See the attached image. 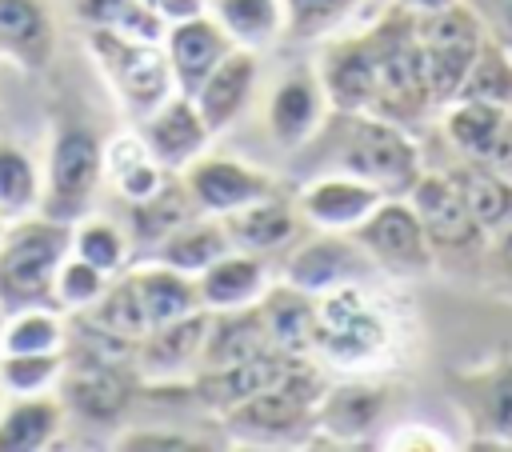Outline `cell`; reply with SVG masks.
<instances>
[{"instance_id":"1","label":"cell","mask_w":512,"mask_h":452,"mask_svg":"<svg viewBox=\"0 0 512 452\" xmlns=\"http://www.w3.org/2000/svg\"><path fill=\"white\" fill-rule=\"evenodd\" d=\"M292 176H320V172H344L356 180L376 184L384 196H408L416 176L424 172L416 140L404 132V124H392L372 112H328L316 136L296 148Z\"/></svg>"},{"instance_id":"2","label":"cell","mask_w":512,"mask_h":452,"mask_svg":"<svg viewBox=\"0 0 512 452\" xmlns=\"http://www.w3.org/2000/svg\"><path fill=\"white\" fill-rule=\"evenodd\" d=\"M372 44V64H376V96H372V116H384L392 124H416L424 120L436 104L424 80V56L416 40V12L404 8L400 0L384 8V16L364 28Z\"/></svg>"},{"instance_id":"3","label":"cell","mask_w":512,"mask_h":452,"mask_svg":"<svg viewBox=\"0 0 512 452\" xmlns=\"http://www.w3.org/2000/svg\"><path fill=\"white\" fill-rule=\"evenodd\" d=\"M360 284H340L324 296H316V332H312V356L328 368L344 372H368L380 360H388L396 332L388 312L368 296Z\"/></svg>"},{"instance_id":"4","label":"cell","mask_w":512,"mask_h":452,"mask_svg":"<svg viewBox=\"0 0 512 452\" xmlns=\"http://www.w3.org/2000/svg\"><path fill=\"white\" fill-rule=\"evenodd\" d=\"M72 252V224L40 212L8 220L0 236V308H56V268Z\"/></svg>"},{"instance_id":"5","label":"cell","mask_w":512,"mask_h":452,"mask_svg":"<svg viewBox=\"0 0 512 452\" xmlns=\"http://www.w3.org/2000/svg\"><path fill=\"white\" fill-rule=\"evenodd\" d=\"M104 184V140L92 124L76 116H56L44 184H40V216L76 224L92 212L96 192Z\"/></svg>"},{"instance_id":"6","label":"cell","mask_w":512,"mask_h":452,"mask_svg":"<svg viewBox=\"0 0 512 452\" xmlns=\"http://www.w3.org/2000/svg\"><path fill=\"white\" fill-rule=\"evenodd\" d=\"M324 388H328V380L320 372V360L316 356H296L276 384L252 392L248 400L228 408L220 420L232 436L260 440V444L304 436L316 424V404H320Z\"/></svg>"},{"instance_id":"7","label":"cell","mask_w":512,"mask_h":452,"mask_svg":"<svg viewBox=\"0 0 512 452\" xmlns=\"http://www.w3.org/2000/svg\"><path fill=\"white\" fill-rule=\"evenodd\" d=\"M84 40H88V52L100 64L112 96L136 124L176 92L160 40H140L128 32H112V28H88Z\"/></svg>"},{"instance_id":"8","label":"cell","mask_w":512,"mask_h":452,"mask_svg":"<svg viewBox=\"0 0 512 452\" xmlns=\"http://www.w3.org/2000/svg\"><path fill=\"white\" fill-rule=\"evenodd\" d=\"M416 40H420L424 80H428L432 104L444 108L448 100H456L476 52H480L484 24L468 4L452 0L436 12H416Z\"/></svg>"},{"instance_id":"9","label":"cell","mask_w":512,"mask_h":452,"mask_svg":"<svg viewBox=\"0 0 512 452\" xmlns=\"http://www.w3.org/2000/svg\"><path fill=\"white\" fill-rule=\"evenodd\" d=\"M352 240L376 260L380 272H392V276H424L436 264V252L408 196H384L352 228Z\"/></svg>"},{"instance_id":"10","label":"cell","mask_w":512,"mask_h":452,"mask_svg":"<svg viewBox=\"0 0 512 452\" xmlns=\"http://www.w3.org/2000/svg\"><path fill=\"white\" fill-rule=\"evenodd\" d=\"M444 384L476 444L512 448V352L480 368H452Z\"/></svg>"},{"instance_id":"11","label":"cell","mask_w":512,"mask_h":452,"mask_svg":"<svg viewBox=\"0 0 512 452\" xmlns=\"http://www.w3.org/2000/svg\"><path fill=\"white\" fill-rule=\"evenodd\" d=\"M376 272H380L376 260L352 240V232H320L312 240H300L288 248L280 264V280L308 296H324L340 284L372 280Z\"/></svg>"},{"instance_id":"12","label":"cell","mask_w":512,"mask_h":452,"mask_svg":"<svg viewBox=\"0 0 512 452\" xmlns=\"http://www.w3.org/2000/svg\"><path fill=\"white\" fill-rule=\"evenodd\" d=\"M180 180L200 216H228L244 204H256V200H268L280 192L272 172L252 168L236 156H212V152H200L180 172Z\"/></svg>"},{"instance_id":"13","label":"cell","mask_w":512,"mask_h":452,"mask_svg":"<svg viewBox=\"0 0 512 452\" xmlns=\"http://www.w3.org/2000/svg\"><path fill=\"white\" fill-rule=\"evenodd\" d=\"M408 204L416 208L432 252L464 256V252L484 248L488 232L476 224V216L468 212V204H464V196L448 172H420L416 184L408 188Z\"/></svg>"},{"instance_id":"14","label":"cell","mask_w":512,"mask_h":452,"mask_svg":"<svg viewBox=\"0 0 512 452\" xmlns=\"http://www.w3.org/2000/svg\"><path fill=\"white\" fill-rule=\"evenodd\" d=\"M136 132L164 172H184L200 152H208V140H212L192 96H180V92H172L156 112H148Z\"/></svg>"},{"instance_id":"15","label":"cell","mask_w":512,"mask_h":452,"mask_svg":"<svg viewBox=\"0 0 512 452\" xmlns=\"http://www.w3.org/2000/svg\"><path fill=\"white\" fill-rule=\"evenodd\" d=\"M164 56L172 68V84L180 96H196V88L208 80V72L232 52L228 32L212 20V12H196L188 20H172L164 28Z\"/></svg>"},{"instance_id":"16","label":"cell","mask_w":512,"mask_h":452,"mask_svg":"<svg viewBox=\"0 0 512 452\" xmlns=\"http://www.w3.org/2000/svg\"><path fill=\"white\" fill-rule=\"evenodd\" d=\"M380 200L384 192L368 180H356L344 172H320V176H308V184L296 196V208L304 224L320 232H352Z\"/></svg>"},{"instance_id":"17","label":"cell","mask_w":512,"mask_h":452,"mask_svg":"<svg viewBox=\"0 0 512 452\" xmlns=\"http://www.w3.org/2000/svg\"><path fill=\"white\" fill-rule=\"evenodd\" d=\"M324 116H328V100H324L316 72H288L284 80H276V88L268 92V104H264L268 136L284 152L304 148L316 136V128L324 124Z\"/></svg>"},{"instance_id":"18","label":"cell","mask_w":512,"mask_h":452,"mask_svg":"<svg viewBox=\"0 0 512 452\" xmlns=\"http://www.w3.org/2000/svg\"><path fill=\"white\" fill-rule=\"evenodd\" d=\"M208 332V308H196L172 324H156L136 340V372L144 380H184L200 368V348Z\"/></svg>"},{"instance_id":"19","label":"cell","mask_w":512,"mask_h":452,"mask_svg":"<svg viewBox=\"0 0 512 452\" xmlns=\"http://www.w3.org/2000/svg\"><path fill=\"white\" fill-rule=\"evenodd\" d=\"M316 76H320L328 112H368L376 96V64H372L368 36L356 32V36L328 44Z\"/></svg>"},{"instance_id":"20","label":"cell","mask_w":512,"mask_h":452,"mask_svg":"<svg viewBox=\"0 0 512 452\" xmlns=\"http://www.w3.org/2000/svg\"><path fill=\"white\" fill-rule=\"evenodd\" d=\"M256 80H260V52L232 44V52L208 72V80L192 96V104L204 116L212 136L236 124V116L248 108V100L256 92Z\"/></svg>"},{"instance_id":"21","label":"cell","mask_w":512,"mask_h":452,"mask_svg":"<svg viewBox=\"0 0 512 452\" xmlns=\"http://www.w3.org/2000/svg\"><path fill=\"white\" fill-rule=\"evenodd\" d=\"M300 220H304L300 208L284 192L220 216V224L228 232V244L240 248V252H256V256H272L280 248H292L296 236H300Z\"/></svg>"},{"instance_id":"22","label":"cell","mask_w":512,"mask_h":452,"mask_svg":"<svg viewBox=\"0 0 512 452\" xmlns=\"http://www.w3.org/2000/svg\"><path fill=\"white\" fill-rule=\"evenodd\" d=\"M0 56L24 72H44L56 60V20L48 0H0Z\"/></svg>"},{"instance_id":"23","label":"cell","mask_w":512,"mask_h":452,"mask_svg":"<svg viewBox=\"0 0 512 452\" xmlns=\"http://www.w3.org/2000/svg\"><path fill=\"white\" fill-rule=\"evenodd\" d=\"M268 272H272V268H268V256L228 248L220 260H212V264L196 276L200 304H204L208 312L260 304V296H264V292H268V284H272V276H268Z\"/></svg>"},{"instance_id":"24","label":"cell","mask_w":512,"mask_h":452,"mask_svg":"<svg viewBox=\"0 0 512 452\" xmlns=\"http://www.w3.org/2000/svg\"><path fill=\"white\" fill-rule=\"evenodd\" d=\"M268 348H272V340H268V324H264L260 304L208 312L200 368H232V364H244V360L260 356V352H268Z\"/></svg>"},{"instance_id":"25","label":"cell","mask_w":512,"mask_h":452,"mask_svg":"<svg viewBox=\"0 0 512 452\" xmlns=\"http://www.w3.org/2000/svg\"><path fill=\"white\" fill-rule=\"evenodd\" d=\"M384 404H388V388L376 384V380L328 384L320 404H316L312 432H328V436H340V440L368 436L376 428V420L384 416Z\"/></svg>"},{"instance_id":"26","label":"cell","mask_w":512,"mask_h":452,"mask_svg":"<svg viewBox=\"0 0 512 452\" xmlns=\"http://www.w3.org/2000/svg\"><path fill=\"white\" fill-rule=\"evenodd\" d=\"M64 428V400L52 392L8 396L0 408V452H40Z\"/></svg>"},{"instance_id":"27","label":"cell","mask_w":512,"mask_h":452,"mask_svg":"<svg viewBox=\"0 0 512 452\" xmlns=\"http://www.w3.org/2000/svg\"><path fill=\"white\" fill-rule=\"evenodd\" d=\"M508 116H512V108H504V104L456 96V100L444 104V136L464 160H484L488 164L500 136H504Z\"/></svg>"},{"instance_id":"28","label":"cell","mask_w":512,"mask_h":452,"mask_svg":"<svg viewBox=\"0 0 512 452\" xmlns=\"http://www.w3.org/2000/svg\"><path fill=\"white\" fill-rule=\"evenodd\" d=\"M128 276L136 284V296H140L148 328L172 324V320L204 308L200 292H196V276H188V272H176V268L156 264V260H144V264H132Z\"/></svg>"},{"instance_id":"29","label":"cell","mask_w":512,"mask_h":452,"mask_svg":"<svg viewBox=\"0 0 512 452\" xmlns=\"http://www.w3.org/2000/svg\"><path fill=\"white\" fill-rule=\"evenodd\" d=\"M228 232L220 224V216H188L184 224H176L144 260H156V264H168L176 272H188V276H200L212 260H220L228 252Z\"/></svg>"},{"instance_id":"30","label":"cell","mask_w":512,"mask_h":452,"mask_svg":"<svg viewBox=\"0 0 512 452\" xmlns=\"http://www.w3.org/2000/svg\"><path fill=\"white\" fill-rule=\"evenodd\" d=\"M260 312L268 324L272 348L288 356H312V332H316V296L292 288V284H268L260 296Z\"/></svg>"},{"instance_id":"31","label":"cell","mask_w":512,"mask_h":452,"mask_svg":"<svg viewBox=\"0 0 512 452\" xmlns=\"http://www.w3.org/2000/svg\"><path fill=\"white\" fill-rule=\"evenodd\" d=\"M188 216H196V204L180 180V172H172L164 180L160 192H152L148 200L128 204V240H132V256H148L176 224H184Z\"/></svg>"},{"instance_id":"32","label":"cell","mask_w":512,"mask_h":452,"mask_svg":"<svg viewBox=\"0 0 512 452\" xmlns=\"http://www.w3.org/2000/svg\"><path fill=\"white\" fill-rule=\"evenodd\" d=\"M448 176H452L468 212L476 216V224L488 236H496L512 224V180H508V172H500L484 160H460L456 168H448Z\"/></svg>"},{"instance_id":"33","label":"cell","mask_w":512,"mask_h":452,"mask_svg":"<svg viewBox=\"0 0 512 452\" xmlns=\"http://www.w3.org/2000/svg\"><path fill=\"white\" fill-rule=\"evenodd\" d=\"M172 172H164L152 152L144 148L140 132H120L112 140H104V180H112V188L120 192V200L136 204V200H148L152 192L164 188Z\"/></svg>"},{"instance_id":"34","label":"cell","mask_w":512,"mask_h":452,"mask_svg":"<svg viewBox=\"0 0 512 452\" xmlns=\"http://www.w3.org/2000/svg\"><path fill=\"white\" fill-rule=\"evenodd\" d=\"M208 12L236 48L264 52L284 36V0H208Z\"/></svg>"},{"instance_id":"35","label":"cell","mask_w":512,"mask_h":452,"mask_svg":"<svg viewBox=\"0 0 512 452\" xmlns=\"http://www.w3.org/2000/svg\"><path fill=\"white\" fill-rule=\"evenodd\" d=\"M76 316L88 320L92 328L116 336V340H128V344H136V340L148 332V320H144V308H140V296H136V284H132L128 268L116 272L112 284L104 288V296H100L92 308L76 312Z\"/></svg>"},{"instance_id":"36","label":"cell","mask_w":512,"mask_h":452,"mask_svg":"<svg viewBox=\"0 0 512 452\" xmlns=\"http://www.w3.org/2000/svg\"><path fill=\"white\" fill-rule=\"evenodd\" d=\"M40 184L44 172L36 168V160L16 140L0 136V216L4 220L32 216L40 208Z\"/></svg>"},{"instance_id":"37","label":"cell","mask_w":512,"mask_h":452,"mask_svg":"<svg viewBox=\"0 0 512 452\" xmlns=\"http://www.w3.org/2000/svg\"><path fill=\"white\" fill-rule=\"evenodd\" d=\"M68 316L60 308H20L4 316L0 352H64Z\"/></svg>"},{"instance_id":"38","label":"cell","mask_w":512,"mask_h":452,"mask_svg":"<svg viewBox=\"0 0 512 452\" xmlns=\"http://www.w3.org/2000/svg\"><path fill=\"white\" fill-rule=\"evenodd\" d=\"M456 96L492 100V104L512 108V48L500 36L484 32L480 52H476V60H472V68H468V76H464Z\"/></svg>"},{"instance_id":"39","label":"cell","mask_w":512,"mask_h":452,"mask_svg":"<svg viewBox=\"0 0 512 452\" xmlns=\"http://www.w3.org/2000/svg\"><path fill=\"white\" fill-rule=\"evenodd\" d=\"M72 12L84 28H112L140 40H164V20L144 0H72Z\"/></svg>"},{"instance_id":"40","label":"cell","mask_w":512,"mask_h":452,"mask_svg":"<svg viewBox=\"0 0 512 452\" xmlns=\"http://www.w3.org/2000/svg\"><path fill=\"white\" fill-rule=\"evenodd\" d=\"M72 256H80V260L96 264L100 272L116 276V272H124L132 264V240L112 220L88 212V216H80L72 224Z\"/></svg>"},{"instance_id":"41","label":"cell","mask_w":512,"mask_h":452,"mask_svg":"<svg viewBox=\"0 0 512 452\" xmlns=\"http://www.w3.org/2000/svg\"><path fill=\"white\" fill-rule=\"evenodd\" d=\"M64 352H0L4 396H36L60 384Z\"/></svg>"},{"instance_id":"42","label":"cell","mask_w":512,"mask_h":452,"mask_svg":"<svg viewBox=\"0 0 512 452\" xmlns=\"http://www.w3.org/2000/svg\"><path fill=\"white\" fill-rule=\"evenodd\" d=\"M112 284V276L108 272H100L96 264H88V260H80V256H64L60 260V268H56V284H52V292H56V308L68 316V312H84V308H92L100 296H104V288Z\"/></svg>"},{"instance_id":"43","label":"cell","mask_w":512,"mask_h":452,"mask_svg":"<svg viewBox=\"0 0 512 452\" xmlns=\"http://www.w3.org/2000/svg\"><path fill=\"white\" fill-rule=\"evenodd\" d=\"M360 0H284V36L320 40L356 12Z\"/></svg>"},{"instance_id":"44","label":"cell","mask_w":512,"mask_h":452,"mask_svg":"<svg viewBox=\"0 0 512 452\" xmlns=\"http://www.w3.org/2000/svg\"><path fill=\"white\" fill-rule=\"evenodd\" d=\"M116 448H132V452H152V448H204L200 440L192 436H180V432H144V428H132V432H120Z\"/></svg>"},{"instance_id":"45","label":"cell","mask_w":512,"mask_h":452,"mask_svg":"<svg viewBox=\"0 0 512 452\" xmlns=\"http://www.w3.org/2000/svg\"><path fill=\"white\" fill-rule=\"evenodd\" d=\"M164 24H172V20H188V16H196V12H208V0H144Z\"/></svg>"},{"instance_id":"46","label":"cell","mask_w":512,"mask_h":452,"mask_svg":"<svg viewBox=\"0 0 512 452\" xmlns=\"http://www.w3.org/2000/svg\"><path fill=\"white\" fill-rule=\"evenodd\" d=\"M492 256H496L500 272L512 280V224H508L504 232H496V236H492Z\"/></svg>"},{"instance_id":"47","label":"cell","mask_w":512,"mask_h":452,"mask_svg":"<svg viewBox=\"0 0 512 452\" xmlns=\"http://www.w3.org/2000/svg\"><path fill=\"white\" fill-rule=\"evenodd\" d=\"M496 32L492 36H500L508 48H512V0H496Z\"/></svg>"},{"instance_id":"48","label":"cell","mask_w":512,"mask_h":452,"mask_svg":"<svg viewBox=\"0 0 512 452\" xmlns=\"http://www.w3.org/2000/svg\"><path fill=\"white\" fill-rule=\"evenodd\" d=\"M404 8H412V12H436V8H444V4H452V0H400Z\"/></svg>"},{"instance_id":"49","label":"cell","mask_w":512,"mask_h":452,"mask_svg":"<svg viewBox=\"0 0 512 452\" xmlns=\"http://www.w3.org/2000/svg\"><path fill=\"white\" fill-rule=\"evenodd\" d=\"M4 224H8V220H4V216H0V236H4Z\"/></svg>"},{"instance_id":"50","label":"cell","mask_w":512,"mask_h":452,"mask_svg":"<svg viewBox=\"0 0 512 452\" xmlns=\"http://www.w3.org/2000/svg\"><path fill=\"white\" fill-rule=\"evenodd\" d=\"M0 328H4V308H0Z\"/></svg>"},{"instance_id":"51","label":"cell","mask_w":512,"mask_h":452,"mask_svg":"<svg viewBox=\"0 0 512 452\" xmlns=\"http://www.w3.org/2000/svg\"><path fill=\"white\" fill-rule=\"evenodd\" d=\"M0 404H4V388H0Z\"/></svg>"}]
</instances>
